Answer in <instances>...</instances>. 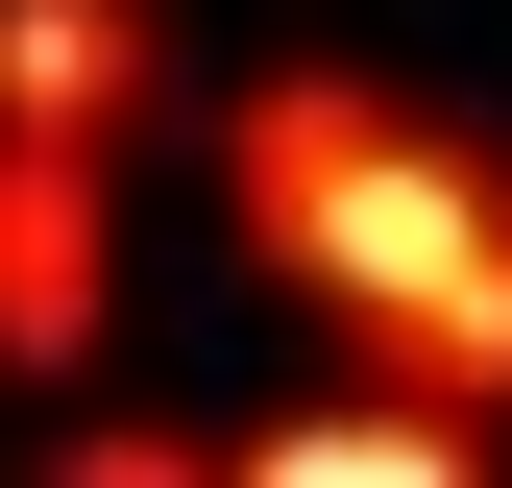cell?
Here are the masks:
<instances>
[{"label":"cell","mask_w":512,"mask_h":488,"mask_svg":"<svg viewBox=\"0 0 512 488\" xmlns=\"http://www.w3.org/2000/svg\"><path fill=\"white\" fill-rule=\"evenodd\" d=\"M220 244L366 366V391L512 415V147L415 122L391 74H342V49L244 74L220 98Z\"/></svg>","instance_id":"obj_1"},{"label":"cell","mask_w":512,"mask_h":488,"mask_svg":"<svg viewBox=\"0 0 512 488\" xmlns=\"http://www.w3.org/2000/svg\"><path fill=\"white\" fill-rule=\"evenodd\" d=\"M98 318H122V171L98 147H0V366L74 391Z\"/></svg>","instance_id":"obj_2"},{"label":"cell","mask_w":512,"mask_h":488,"mask_svg":"<svg viewBox=\"0 0 512 488\" xmlns=\"http://www.w3.org/2000/svg\"><path fill=\"white\" fill-rule=\"evenodd\" d=\"M147 98H171V25L147 0H0V147H147Z\"/></svg>","instance_id":"obj_3"},{"label":"cell","mask_w":512,"mask_h":488,"mask_svg":"<svg viewBox=\"0 0 512 488\" xmlns=\"http://www.w3.org/2000/svg\"><path fill=\"white\" fill-rule=\"evenodd\" d=\"M220 488H488V415H439V391H293V415H244Z\"/></svg>","instance_id":"obj_4"},{"label":"cell","mask_w":512,"mask_h":488,"mask_svg":"<svg viewBox=\"0 0 512 488\" xmlns=\"http://www.w3.org/2000/svg\"><path fill=\"white\" fill-rule=\"evenodd\" d=\"M25 488H220V440H171V415H49Z\"/></svg>","instance_id":"obj_5"}]
</instances>
